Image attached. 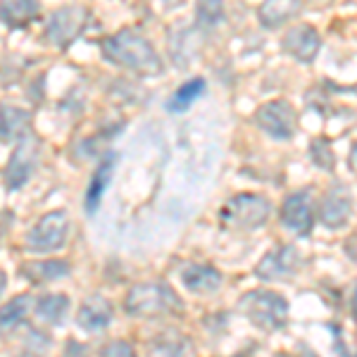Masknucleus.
<instances>
[{
  "label": "nucleus",
  "instance_id": "obj_16",
  "mask_svg": "<svg viewBox=\"0 0 357 357\" xmlns=\"http://www.w3.org/2000/svg\"><path fill=\"white\" fill-rule=\"evenodd\" d=\"M298 10H301V0H264L257 15L267 29H276L286 24L291 17H296Z\"/></svg>",
  "mask_w": 357,
  "mask_h": 357
},
{
  "label": "nucleus",
  "instance_id": "obj_2",
  "mask_svg": "<svg viewBox=\"0 0 357 357\" xmlns=\"http://www.w3.org/2000/svg\"><path fill=\"white\" fill-rule=\"evenodd\" d=\"M126 314L138 317V319H151V317L162 314H176L183 310V303L176 298L174 289L162 281H148V284H138L129 293L124 301Z\"/></svg>",
  "mask_w": 357,
  "mask_h": 357
},
{
  "label": "nucleus",
  "instance_id": "obj_25",
  "mask_svg": "<svg viewBox=\"0 0 357 357\" xmlns=\"http://www.w3.org/2000/svg\"><path fill=\"white\" fill-rule=\"evenodd\" d=\"M102 355H134V348L124 341H114L112 345H107V348L102 350Z\"/></svg>",
  "mask_w": 357,
  "mask_h": 357
},
{
  "label": "nucleus",
  "instance_id": "obj_24",
  "mask_svg": "<svg viewBox=\"0 0 357 357\" xmlns=\"http://www.w3.org/2000/svg\"><path fill=\"white\" fill-rule=\"evenodd\" d=\"M310 158H312V162L317 167H321V169H333V165H336V155H333V151L329 148L326 138L312 141V146H310Z\"/></svg>",
  "mask_w": 357,
  "mask_h": 357
},
{
  "label": "nucleus",
  "instance_id": "obj_1",
  "mask_svg": "<svg viewBox=\"0 0 357 357\" xmlns=\"http://www.w3.org/2000/svg\"><path fill=\"white\" fill-rule=\"evenodd\" d=\"M102 57L124 69L143 74V77H155V74L162 72V60L155 53L151 41L136 33L134 29H124V31L105 38L102 41Z\"/></svg>",
  "mask_w": 357,
  "mask_h": 357
},
{
  "label": "nucleus",
  "instance_id": "obj_15",
  "mask_svg": "<svg viewBox=\"0 0 357 357\" xmlns=\"http://www.w3.org/2000/svg\"><path fill=\"white\" fill-rule=\"evenodd\" d=\"M82 22H84V15L77 13V10H60V13H55L48 22V38L55 45H65L79 33Z\"/></svg>",
  "mask_w": 357,
  "mask_h": 357
},
{
  "label": "nucleus",
  "instance_id": "obj_21",
  "mask_svg": "<svg viewBox=\"0 0 357 357\" xmlns=\"http://www.w3.org/2000/svg\"><path fill=\"white\" fill-rule=\"evenodd\" d=\"M26 122H29V114L17 110V107L5 105L3 107V141H15L17 134H26Z\"/></svg>",
  "mask_w": 357,
  "mask_h": 357
},
{
  "label": "nucleus",
  "instance_id": "obj_22",
  "mask_svg": "<svg viewBox=\"0 0 357 357\" xmlns=\"http://www.w3.org/2000/svg\"><path fill=\"white\" fill-rule=\"evenodd\" d=\"M224 17V0H198L195 3V20L198 26L212 29Z\"/></svg>",
  "mask_w": 357,
  "mask_h": 357
},
{
  "label": "nucleus",
  "instance_id": "obj_10",
  "mask_svg": "<svg viewBox=\"0 0 357 357\" xmlns=\"http://www.w3.org/2000/svg\"><path fill=\"white\" fill-rule=\"evenodd\" d=\"M353 212V195L345 186H333L326 191L319 205V222L326 229H341Z\"/></svg>",
  "mask_w": 357,
  "mask_h": 357
},
{
  "label": "nucleus",
  "instance_id": "obj_4",
  "mask_svg": "<svg viewBox=\"0 0 357 357\" xmlns=\"http://www.w3.org/2000/svg\"><path fill=\"white\" fill-rule=\"evenodd\" d=\"M272 205L264 195L257 193H238L220 210V222L229 229H241V231H250V229L262 227L269 220Z\"/></svg>",
  "mask_w": 357,
  "mask_h": 357
},
{
  "label": "nucleus",
  "instance_id": "obj_13",
  "mask_svg": "<svg viewBox=\"0 0 357 357\" xmlns=\"http://www.w3.org/2000/svg\"><path fill=\"white\" fill-rule=\"evenodd\" d=\"M79 326L86 331H100L107 329L112 321V305L100 296H91L86 298L84 305L79 307V317H77Z\"/></svg>",
  "mask_w": 357,
  "mask_h": 357
},
{
  "label": "nucleus",
  "instance_id": "obj_19",
  "mask_svg": "<svg viewBox=\"0 0 357 357\" xmlns=\"http://www.w3.org/2000/svg\"><path fill=\"white\" fill-rule=\"evenodd\" d=\"M67 310H69V298L62 296V293H50V296L38 298V303H36V314L53 326L62 324Z\"/></svg>",
  "mask_w": 357,
  "mask_h": 357
},
{
  "label": "nucleus",
  "instance_id": "obj_17",
  "mask_svg": "<svg viewBox=\"0 0 357 357\" xmlns=\"http://www.w3.org/2000/svg\"><path fill=\"white\" fill-rule=\"evenodd\" d=\"M69 272H72V267H69L65 260H38V262H31L22 267V274H24L26 279H31L33 284L65 279Z\"/></svg>",
  "mask_w": 357,
  "mask_h": 357
},
{
  "label": "nucleus",
  "instance_id": "obj_11",
  "mask_svg": "<svg viewBox=\"0 0 357 357\" xmlns=\"http://www.w3.org/2000/svg\"><path fill=\"white\" fill-rule=\"evenodd\" d=\"M319 33H317L314 26L310 24H298L293 26L291 31H286L284 41V50L289 53L291 57H296L298 62H312L317 50H319Z\"/></svg>",
  "mask_w": 357,
  "mask_h": 357
},
{
  "label": "nucleus",
  "instance_id": "obj_9",
  "mask_svg": "<svg viewBox=\"0 0 357 357\" xmlns=\"http://www.w3.org/2000/svg\"><path fill=\"white\" fill-rule=\"evenodd\" d=\"M296 245H279L269 250L255 267V274L264 281H286L298 269Z\"/></svg>",
  "mask_w": 357,
  "mask_h": 357
},
{
  "label": "nucleus",
  "instance_id": "obj_8",
  "mask_svg": "<svg viewBox=\"0 0 357 357\" xmlns=\"http://www.w3.org/2000/svg\"><path fill=\"white\" fill-rule=\"evenodd\" d=\"M281 224L293 234H310V229L314 224V210L307 191H296L286 195L284 205H281Z\"/></svg>",
  "mask_w": 357,
  "mask_h": 357
},
{
  "label": "nucleus",
  "instance_id": "obj_6",
  "mask_svg": "<svg viewBox=\"0 0 357 357\" xmlns=\"http://www.w3.org/2000/svg\"><path fill=\"white\" fill-rule=\"evenodd\" d=\"M255 124L267 136L276 138V141H286V138L296 134V112H293L291 102L286 100L264 102L255 112Z\"/></svg>",
  "mask_w": 357,
  "mask_h": 357
},
{
  "label": "nucleus",
  "instance_id": "obj_3",
  "mask_svg": "<svg viewBox=\"0 0 357 357\" xmlns=\"http://www.w3.org/2000/svg\"><path fill=\"white\" fill-rule=\"evenodd\" d=\"M238 310L248 317V321H252L264 331L284 329L286 321H289V303H286L284 296L274 291L245 293L238 303Z\"/></svg>",
  "mask_w": 357,
  "mask_h": 357
},
{
  "label": "nucleus",
  "instance_id": "obj_5",
  "mask_svg": "<svg viewBox=\"0 0 357 357\" xmlns=\"http://www.w3.org/2000/svg\"><path fill=\"white\" fill-rule=\"evenodd\" d=\"M69 234V217L67 212L55 210L43 215L36 227L26 234V250L31 252H55L65 248Z\"/></svg>",
  "mask_w": 357,
  "mask_h": 357
},
{
  "label": "nucleus",
  "instance_id": "obj_7",
  "mask_svg": "<svg viewBox=\"0 0 357 357\" xmlns=\"http://www.w3.org/2000/svg\"><path fill=\"white\" fill-rule=\"evenodd\" d=\"M36 155L38 146L26 131V134L20 136V146L15 148L13 158L8 160V167H5V188L8 191H17V188H22L29 181L33 165H36Z\"/></svg>",
  "mask_w": 357,
  "mask_h": 357
},
{
  "label": "nucleus",
  "instance_id": "obj_12",
  "mask_svg": "<svg viewBox=\"0 0 357 357\" xmlns=\"http://www.w3.org/2000/svg\"><path fill=\"white\" fill-rule=\"evenodd\" d=\"M114 165H117V155L110 153L105 160H102L100 165H98V169L93 172V176H91V183L86 186L84 207H86V212H91V215H93V212L98 210V205H100L102 195H105L107 186H110Z\"/></svg>",
  "mask_w": 357,
  "mask_h": 357
},
{
  "label": "nucleus",
  "instance_id": "obj_14",
  "mask_svg": "<svg viewBox=\"0 0 357 357\" xmlns=\"http://www.w3.org/2000/svg\"><path fill=\"white\" fill-rule=\"evenodd\" d=\"M181 281L188 291L193 293H212L222 286V274L217 272L215 267L210 264H188L186 269L181 272Z\"/></svg>",
  "mask_w": 357,
  "mask_h": 357
},
{
  "label": "nucleus",
  "instance_id": "obj_27",
  "mask_svg": "<svg viewBox=\"0 0 357 357\" xmlns=\"http://www.w3.org/2000/svg\"><path fill=\"white\" fill-rule=\"evenodd\" d=\"M353 317H355V321H357V289L353 293Z\"/></svg>",
  "mask_w": 357,
  "mask_h": 357
},
{
  "label": "nucleus",
  "instance_id": "obj_18",
  "mask_svg": "<svg viewBox=\"0 0 357 357\" xmlns=\"http://www.w3.org/2000/svg\"><path fill=\"white\" fill-rule=\"evenodd\" d=\"M38 17L36 0H3V22L10 29L26 26Z\"/></svg>",
  "mask_w": 357,
  "mask_h": 357
},
{
  "label": "nucleus",
  "instance_id": "obj_23",
  "mask_svg": "<svg viewBox=\"0 0 357 357\" xmlns=\"http://www.w3.org/2000/svg\"><path fill=\"white\" fill-rule=\"evenodd\" d=\"M29 307H31V296H17L3 307V331L13 329L26 317Z\"/></svg>",
  "mask_w": 357,
  "mask_h": 357
},
{
  "label": "nucleus",
  "instance_id": "obj_26",
  "mask_svg": "<svg viewBox=\"0 0 357 357\" xmlns=\"http://www.w3.org/2000/svg\"><path fill=\"white\" fill-rule=\"evenodd\" d=\"M350 167L357 169V146H353V151H350Z\"/></svg>",
  "mask_w": 357,
  "mask_h": 357
},
{
  "label": "nucleus",
  "instance_id": "obj_20",
  "mask_svg": "<svg viewBox=\"0 0 357 357\" xmlns=\"http://www.w3.org/2000/svg\"><path fill=\"white\" fill-rule=\"evenodd\" d=\"M203 93H205V79H191V82H186L174 96L169 98L167 110L169 112H186Z\"/></svg>",
  "mask_w": 357,
  "mask_h": 357
}]
</instances>
